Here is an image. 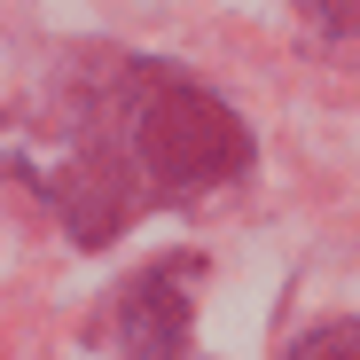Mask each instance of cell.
<instances>
[{"mask_svg": "<svg viewBox=\"0 0 360 360\" xmlns=\"http://www.w3.org/2000/svg\"><path fill=\"white\" fill-rule=\"evenodd\" d=\"M297 360H360V321H329L297 345Z\"/></svg>", "mask_w": 360, "mask_h": 360, "instance_id": "7a4b0ae2", "label": "cell"}, {"mask_svg": "<svg viewBox=\"0 0 360 360\" xmlns=\"http://www.w3.org/2000/svg\"><path fill=\"white\" fill-rule=\"evenodd\" d=\"M297 16L314 24V39L337 55L345 71H360V0H297Z\"/></svg>", "mask_w": 360, "mask_h": 360, "instance_id": "6da1fadb", "label": "cell"}]
</instances>
